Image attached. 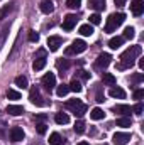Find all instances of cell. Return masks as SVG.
I'll return each mask as SVG.
<instances>
[{"label":"cell","mask_w":144,"mask_h":145,"mask_svg":"<svg viewBox=\"0 0 144 145\" xmlns=\"http://www.w3.org/2000/svg\"><path fill=\"white\" fill-rule=\"evenodd\" d=\"M122 44H124V37H119V36L112 37V39L108 40V47H110V49H119Z\"/></svg>","instance_id":"cell-19"},{"label":"cell","mask_w":144,"mask_h":145,"mask_svg":"<svg viewBox=\"0 0 144 145\" xmlns=\"http://www.w3.org/2000/svg\"><path fill=\"white\" fill-rule=\"evenodd\" d=\"M29 40L31 42H37L39 40V34H37L36 31H29Z\"/></svg>","instance_id":"cell-39"},{"label":"cell","mask_w":144,"mask_h":145,"mask_svg":"<svg viewBox=\"0 0 144 145\" xmlns=\"http://www.w3.org/2000/svg\"><path fill=\"white\" fill-rule=\"evenodd\" d=\"M36 130H37V133H39V135H44V133L48 132V125L41 121V123H37V125H36Z\"/></svg>","instance_id":"cell-35"},{"label":"cell","mask_w":144,"mask_h":145,"mask_svg":"<svg viewBox=\"0 0 144 145\" xmlns=\"http://www.w3.org/2000/svg\"><path fill=\"white\" fill-rule=\"evenodd\" d=\"M44 66H46V52L44 51H39L37 57L34 59L32 68H34V71H41V69H44Z\"/></svg>","instance_id":"cell-9"},{"label":"cell","mask_w":144,"mask_h":145,"mask_svg":"<svg viewBox=\"0 0 144 145\" xmlns=\"http://www.w3.org/2000/svg\"><path fill=\"white\" fill-rule=\"evenodd\" d=\"M80 78L87 81V79H90V72H87V71H80Z\"/></svg>","instance_id":"cell-42"},{"label":"cell","mask_w":144,"mask_h":145,"mask_svg":"<svg viewBox=\"0 0 144 145\" xmlns=\"http://www.w3.org/2000/svg\"><path fill=\"white\" fill-rule=\"evenodd\" d=\"M132 111H134L136 115H143V111H144V105H143V101H137V103L134 105Z\"/></svg>","instance_id":"cell-36"},{"label":"cell","mask_w":144,"mask_h":145,"mask_svg":"<svg viewBox=\"0 0 144 145\" xmlns=\"http://www.w3.org/2000/svg\"><path fill=\"white\" fill-rule=\"evenodd\" d=\"M44 120H46V115H37V116H36V121H39V123H41V121H44Z\"/></svg>","instance_id":"cell-43"},{"label":"cell","mask_w":144,"mask_h":145,"mask_svg":"<svg viewBox=\"0 0 144 145\" xmlns=\"http://www.w3.org/2000/svg\"><path fill=\"white\" fill-rule=\"evenodd\" d=\"M7 113L12 115V116H19V115L24 113V108H22L20 105H9V106H7Z\"/></svg>","instance_id":"cell-17"},{"label":"cell","mask_w":144,"mask_h":145,"mask_svg":"<svg viewBox=\"0 0 144 145\" xmlns=\"http://www.w3.org/2000/svg\"><path fill=\"white\" fill-rule=\"evenodd\" d=\"M115 2V5H119V7H122L124 3H126V0H114Z\"/></svg>","instance_id":"cell-44"},{"label":"cell","mask_w":144,"mask_h":145,"mask_svg":"<svg viewBox=\"0 0 144 145\" xmlns=\"http://www.w3.org/2000/svg\"><path fill=\"white\" fill-rule=\"evenodd\" d=\"M61 142H63V138H61V135L58 132H54V133L49 135V144L51 145H61Z\"/></svg>","instance_id":"cell-28"},{"label":"cell","mask_w":144,"mask_h":145,"mask_svg":"<svg viewBox=\"0 0 144 145\" xmlns=\"http://www.w3.org/2000/svg\"><path fill=\"white\" fill-rule=\"evenodd\" d=\"M112 111H114V113H119V115H122V116H129L131 111H132V108H131L129 105H115V106L112 108Z\"/></svg>","instance_id":"cell-14"},{"label":"cell","mask_w":144,"mask_h":145,"mask_svg":"<svg viewBox=\"0 0 144 145\" xmlns=\"http://www.w3.org/2000/svg\"><path fill=\"white\" fill-rule=\"evenodd\" d=\"M104 98H105V96H104L102 89L98 88V89H97V98H95V100H97V103H104Z\"/></svg>","instance_id":"cell-40"},{"label":"cell","mask_w":144,"mask_h":145,"mask_svg":"<svg viewBox=\"0 0 144 145\" xmlns=\"http://www.w3.org/2000/svg\"><path fill=\"white\" fill-rule=\"evenodd\" d=\"M108 95H110L112 98H119V100H124V98H126V91H124L122 88H119V86H117V88L112 86L110 91H108Z\"/></svg>","instance_id":"cell-16"},{"label":"cell","mask_w":144,"mask_h":145,"mask_svg":"<svg viewBox=\"0 0 144 145\" xmlns=\"http://www.w3.org/2000/svg\"><path fill=\"white\" fill-rule=\"evenodd\" d=\"M87 49V42L85 40H81V39H76V40H73L71 46H68L66 47V56H75V54H80V52H83Z\"/></svg>","instance_id":"cell-4"},{"label":"cell","mask_w":144,"mask_h":145,"mask_svg":"<svg viewBox=\"0 0 144 145\" xmlns=\"http://www.w3.org/2000/svg\"><path fill=\"white\" fill-rule=\"evenodd\" d=\"M81 5V0H66V7L70 8H78Z\"/></svg>","instance_id":"cell-37"},{"label":"cell","mask_w":144,"mask_h":145,"mask_svg":"<svg viewBox=\"0 0 144 145\" xmlns=\"http://www.w3.org/2000/svg\"><path fill=\"white\" fill-rule=\"evenodd\" d=\"M134 36H136L134 27H126L124 29V39H134Z\"/></svg>","instance_id":"cell-33"},{"label":"cell","mask_w":144,"mask_h":145,"mask_svg":"<svg viewBox=\"0 0 144 145\" xmlns=\"http://www.w3.org/2000/svg\"><path fill=\"white\" fill-rule=\"evenodd\" d=\"M41 84H42V88L46 89V91H53L54 88H56V76L53 74V72H46L44 76H42V79H41Z\"/></svg>","instance_id":"cell-5"},{"label":"cell","mask_w":144,"mask_h":145,"mask_svg":"<svg viewBox=\"0 0 144 145\" xmlns=\"http://www.w3.org/2000/svg\"><path fill=\"white\" fill-rule=\"evenodd\" d=\"M7 98L9 100H20V93L15 91V89H9L7 91Z\"/></svg>","instance_id":"cell-34"},{"label":"cell","mask_w":144,"mask_h":145,"mask_svg":"<svg viewBox=\"0 0 144 145\" xmlns=\"http://www.w3.org/2000/svg\"><path fill=\"white\" fill-rule=\"evenodd\" d=\"M90 7H92L93 10H97V12L105 10V0H92V2H90Z\"/></svg>","instance_id":"cell-20"},{"label":"cell","mask_w":144,"mask_h":145,"mask_svg":"<svg viewBox=\"0 0 144 145\" xmlns=\"http://www.w3.org/2000/svg\"><path fill=\"white\" fill-rule=\"evenodd\" d=\"M68 86H70V91H75V93H80V91L83 89V88H81V83H80V81H76V79H73Z\"/></svg>","instance_id":"cell-29"},{"label":"cell","mask_w":144,"mask_h":145,"mask_svg":"<svg viewBox=\"0 0 144 145\" xmlns=\"http://www.w3.org/2000/svg\"><path fill=\"white\" fill-rule=\"evenodd\" d=\"M54 121L58 123V125H66V123H70V116H68V113H56V116H54Z\"/></svg>","instance_id":"cell-18"},{"label":"cell","mask_w":144,"mask_h":145,"mask_svg":"<svg viewBox=\"0 0 144 145\" xmlns=\"http://www.w3.org/2000/svg\"><path fill=\"white\" fill-rule=\"evenodd\" d=\"M124 20H126V15L122 14V12H115V14H110L107 19V24H105V32H114V31H117V27L119 25H122L124 24Z\"/></svg>","instance_id":"cell-2"},{"label":"cell","mask_w":144,"mask_h":145,"mask_svg":"<svg viewBox=\"0 0 144 145\" xmlns=\"http://www.w3.org/2000/svg\"><path fill=\"white\" fill-rule=\"evenodd\" d=\"M15 84H17L19 88H22V89L27 88V78H26V76H17V78H15Z\"/></svg>","instance_id":"cell-30"},{"label":"cell","mask_w":144,"mask_h":145,"mask_svg":"<svg viewBox=\"0 0 144 145\" xmlns=\"http://www.w3.org/2000/svg\"><path fill=\"white\" fill-rule=\"evenodd\" d=\"M143 52V47L141 46H131L129 49H126L122 54H120V64H119V69H127L131 66H134L136 63V57Z\"/></svg>","instance_id":"cell-1"},{"label":"cell","mask_w":144,"mask_h":145,"mask_svg":"<svg viewBox=\"0 0 144 145\" xmlns=\"http://www.w3.org/2000/svg\"><path fill=\"white\" fill-rule=\"evenodd\" d=\"M112 63V56L107 54V52H102L97 59H95V64H93V68L97 69V71H102V69H105L108 64Z\"/></svg>","instance_id":"cell-6"},{"label":"cell","mask_w":144,"mask_h":145,"mask_svg":"<svg viewBox=\"0 0 144 145\" xmlns=\"http://www.w3.org/2000/svg\"><path fill=\"white\" fill-rule=\"evenodd\" d=\"M76 145H88V142H80V144H76Z\"/></svg>","instance_id":"cell-46"},{"label":"cell","mask_w":144,"mask_h":145,"mask_svg":"<svg viewBox=\"0 0 144 145\" xmlns=\"http://www.w3.org/2000/svg\"><path fill=\"white\" fill-rule=\"evenodd\" d=\"M56 68H58V71L63 74L65 71H68V68H70V63H68L66 59H58V63H56Z\"/></svg>","instance_id":"cell-25"},{"label":"cell","mask_w":144,"mask_h":145,"mask_svg":"<svg viewBox=\"0 0 144 145\" xmlns=\"http://www.w3.org/2000/svg\"><path fill=\"white\" fill-rule=\"evenodd\" d=\"M65 106L70 110L71 113H75L76 116H83V115L87 113V110H88V106H87L81 100H76V98H75V100H68Z\"/></svg>","instance_id":"cell-3"},{"label":"cell","mask_w":144,"mask_h":145,"mask_svg":"<svg viewBox=\"0 0 144 145\" xmlns=\"http://www.w3.org/2000/svg\"><path fill=\"white\" fill-rule=\"evenodd\" d=\"M132 81H134V83H141V81H143V74H141V72H136V74L132 76Z\"/></svg>","instance_id":"cell-41"},{"label":"cell","mask_w":144,"mask_h":145,"mask_svg":"<svg viewBox=\"0 0 144 145\" xmlns=\"http://www.w3.org/2000/svg\"><path fill=\"white\" fill-rule=\"evenodd\" d=\"M143 98H144V89H136V91H134V100L141 101Z\"/></svg>","instance_id":"cell-38"},{"label":"cell","mask_w":144,"mask_h":145,"mask_svg":"<svg viewBox=\"0 0 144 145\" xmlns=\"http://www.w3.org/2000/svg\"><path fill=\"white\" fill-rule=\"evenodd\" d=\"M131 12H132L136 17L143 15V12H144V2L143 0H132V2H131Z\"/></svg>","instance_id":"cell-12"},{"label":"cell","mask_w":144,"mask_h":145,"mask_svg":"<svg viewBox=\"0 0 144 145\" xmlns=\"http://www.w3.org/2000/svg\"><path fill=\"white\" fill-rule=\"evenodd\" d=\"M76 20H78V19H76V15L68 14V15L63 19V29H65V31H68V32L73 31V27L76 25Z\"/></svg>","instance_id":"cell-11"},{"label":"cell","mask_w":144,"mask_h":145,"mask_svg":"<svg viewBox=\"0 0 144 145\" xmlns=\"http://www.w3.org/2000/svg\"><path fill=\"white\" fill-rule=\"evenodd\" d=\"M139 68L144 69V59H139Z\"/></svg>","instance_id":"cell-45"},{"label":"cell","mask_w":144,"mask_h":145,"mask_svg":"<svg viewBox=\"0 0 144 145\" xmlns=\"http://www.w3.org/2000/svg\"><path fill=\"white\" fill-rule=\"evenodd\" d=\"M100 22H102V17H100L98 12H95V14L90 15V24H92V25H98Z\"/></svg>","instance_id":"cell-31"},{"label":"cell","mask_w":144,"mask_h":145,"mask_svg":"<svg viewBox=\"0 0 144 145\" xmlns=\"http://www.w3.org/2000/svg\"><path fill=\"white\" fill-rule=\"evenodd\" d=\"M80 34L85 36V37L92 36V34H93V25H92V24H83V25L80 27Z\"/></svg>","instance_id":"cell-22"},{"label":"cell","mask_w":144,"mask_h":145,"mask_svg":"<svg viewBox=\"0 0 144 145\" xmlns=\"http://www.w3.org/2000/svg\"><path fill=\"white\" fill-rule=\"evenodd\" d=\"M102 81H104V84H107V86H114V84H115V76L110 74V72H104V74H102Z\"/></svg>","instance_id":"cell-23"},{"label":"cell","mask_w":144,"mask_h":145,"mask_svg":"<svg viewBox=\"0 0 144 145\" xmlns=\"http://www.w3.org/2000/svg\"><path fill=\"white\" fill-rule=\"evenodd\" d=\"M68 93H70V86H68V84H65V83H63V84H59V86L56 88V95H58L59 98L66 96Z\"/></svg>","instance_id":"cell-24"},{"label":"cell","mask_w":144,"mask_h":145,"mask_svg":"<svg viewBox=\"0 0 144 145\" xmlns=\"http://www.w3.org/2000/svg\"><path fill=\"white\" fill-rule=\"evenodd\" d=\"M90 116H92L93 120H104L105 113H104V110L102 108H93L92 110V113H90Z\"/></svg>","instance_id":"cell-27"},{"label":"cell","mask_w":144,"mask_h":145,"mask_svg":"<svg viewBox=\"0 0 144 145\" xmlns=\"http://www.w3.org/2000/svg\"><path fill=\"white\" fill-rule=\"evenodd\" d=\"M131 125H132V120H131V116H122V118H119V120H117V127L127 128V127H131Z\"/></svg>","instance_id":"cell-26"},{"label":"cell","mask_w":144,"mask_h":145,"mask_svg":"<svg viewBox=\"0 0 144 145\" xmlns=\"http://www.w3.org/2000/svg\"><path fill=\"white\" fill-rule=\"evenodd\" d=\"M29 100H31V103L32 105H36V106H44L46 103L42 101V96H41V93H39V88L34 86V88H31V91H29Z\"/></svg>","instance_id":"cell-7"},{"label":"cell","mask_w":144,"mask_h":145,"mask_svg":"<svg viewBox=\"0 0 144 145\" xmlns=\"http://www.w3.org/2000/svg\"><path fill=\"white\" fill-rule=\"evenodd\" d=\"M39 8H41L42 14H53L54 12V3L51 0H42L41 5H39Z\"/></svg>","instance_id":"cell-15"},{"label":"cell","mask_w":144,"mask_h":145,"mask_svg":"<svg viewBox=\"0 0 144 145\" xmlns=\"http://www.w3.org/2000/svg\"><path fill=\"white\" fill-rule=\"evenodd\" d=\"M14 7H15V3H14V2H10L9 5H5V7L0 10V20H3V19H5V17H7L12 10H14Z\"/></svg>","instance_id":"cell-21"},{"label":"cell","mask_w":144,"mask_h":145,"mask_svg":"<svg viewBox=\"0 0 144 145\" xmlns=\"http://www.w3.org/2000/svg\"><path fill=\"white\" fill-rule=\"evenodd\" d=\"M24 130L20 128V127H14L12 130H10V140L12 142H20V140H24Z\"/></svg>","instance_id":"cell-13"},{"label":"cell","mask_w":144,"mask_h":145,"mask_svg":"<svg viewBox=\"0 0 144 145\" xmlns=\"http://www.w3.org/2000/svg\"><path fill=\"white\" fill-rule=\"evenodd\" d=\"M63 44V39L59 36H49L48 37V47H49V51H58L59 49V46Z\"/></svg>","instance_id":"cell-10"},{"label":"cell","mask_w":144,"mask_h":145,"mask_svg":"<svg viewBox=\"0 0 144 145\" xmlns=\"http://www.w3.org/2000/svg\"><path fill=\"white\" fill-rule=\"evenodd\" d=\"M129 140H131V133H127V132H117L112 137V142L115 145H126L129 144Z\"/></svg>","instance_id":"cell-8"},{"label":"cell","mask_w":144,"mask_h":145,"mask_svg":"<svg viewBox=\"0 0 144 145\" xmlns=\"http://www.w3.org/2000/svg\"><path fill=\"white\" fill-rule=\"evenodd\" d=\"M73 130H75L76 133H83V132H85V121H83V120H78V121L75 123Z\"/></svg>","instance_id":"cell-32"}]
</instances>
